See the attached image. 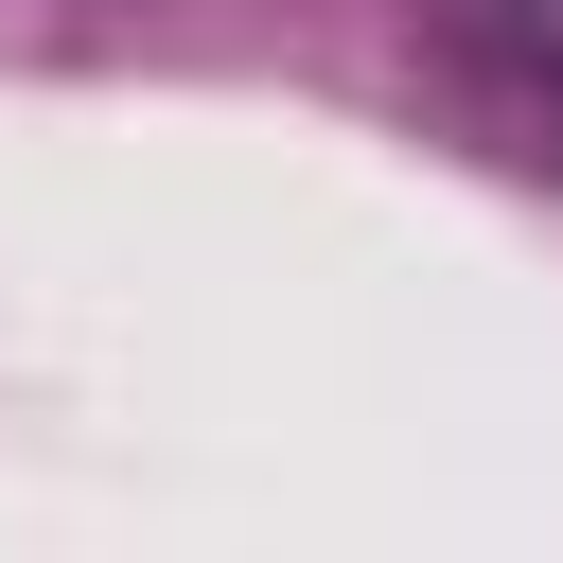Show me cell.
<instances>
[]
</instances>
